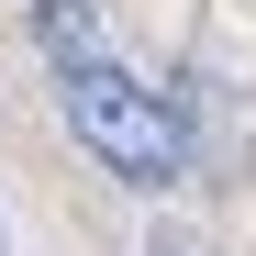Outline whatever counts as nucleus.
<instances>
[{
    "label": "nucleus",
    "instance_id": "nucleus-3",
    "mask_svg": "<svg viewBox=\"0 0 256 256\" xmlns=\"http://www.w3.org/2000/svg\"><path fill=\"white\" fill-rule=\"evenodd\" d=\"M0 256H12V234H0Z\"/></svg>",
    "mask_w": 256,
    "mask_h": 256
},
{
    "label": "nucleus",
    "instance_id": "nucleus-1",
    "mask_svg": "<svg viewBox=\"0 0 256 256\" xmlns=\"http://www.w3.org/2000/svg\"><path fill=\"white\" fill-rule=\"evenodd\" d=\"M56 112H67V134L90 145L122 190H178V178H190V134H178V112H167V90H145L134 67H112V56L56 67Z\"/></svg>",
    "mask_w": 256,
    "mask_h": 256
},
{
    "label": "nucleus",
    "instance_id": "nucleus-2",
    "mask_svg": "<svg viewBox=\"0 0 256 256\" xmlns=\"http://www.w3.org/2000/svg\"><path fill=\"white\" fill-rule=\"evenodd\" d=\"M145 256H223V245H212V234H190V223H156V234H145Z\"/></svg>",
    "mask_w": 256,
    "mask_h": 256
}]
</instances>
